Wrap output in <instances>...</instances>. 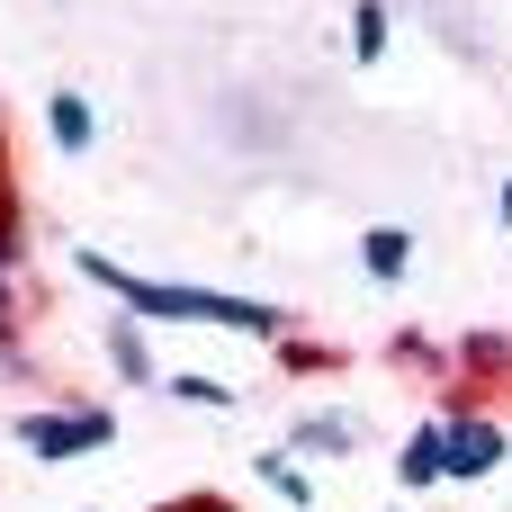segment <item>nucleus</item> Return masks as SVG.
I'll list each match as a JSON object with an SVG mask.
<instances>
[{"label": "nucleus", "instance_id": "nucleus-1", "mask_svg": "<svg viewBox=\"0 0 512 512\" xmlns=\"http://www.w3.org/2000/svg\"><path fill=\"white\" fill-rule=\"evenodd\" d=\"M72 270L90 279V288H108L135 324L153 315V324H225V333H252V342H297V315L288 306H270V297H234V288H189V279H144V270H126V261H108V252H72Z\"/></svg>", "mask_w": 512, "mask_h": 512}, {"label": "nucleus", "instance_id": "nucleus-2", "mask_svg": "<svg viewBox=\"0 0 512 512\" xmlns=\"http://www.w3.org/2000/svg\"><path fill=\"white\" fill-rule=\"evenodd\" d=\"M9 441H18L36 468H72V459H90V450L117 441V414H108V405H36V414L9 423Z\"/></svg>", "mask_w": 512, "mask_h": 512}, {"label": "nucleus", "instance_id": "nucleus-3", "mask_svg": "<svg viewBox=\"0 0 512 512\" xmlns=\"http://www.w3.org/2000/svg\"><path fill=\"white\" fill-rule=\"evenodd\" d=\"M396 486H414V495H423V486H450V423H441V414H432L423 432H405V450H396Z\"/></svg>", "mask_w": 512, "mask_h": 512}, {"label": "nucleus", "instance_id": "nucleus-4", "mask_svg": "<svg viewBox=\"0 0 512 512\" xmlns=\"http://www.w3.org/2000/svg\"><path fill=\"white\" fill-rule=\"evenodd\" d=\"M99 351H108V369H117L126 387H162V369H153V351H144V324H135V315H108V324H99Z\"/></svg>", "mask_w": 512, "mask_h": 512}, {"label": "nucleus", "instance_id": "nucleus-5", "mask_svg": "<svg viewBox=\"0 0 512 512\" xmlns=\"http://www.w3.org/2000/svg\"><path fill=\"white\" fill-rule=\"evenodd\" d=\"M288 450H297V459H351V450H360V423L333 414V405H324V414H297V423H288Z\"/></svg>", "mask_w": 512, "mask_h": 512}, {"label": "nucleus", "instance_id": "nucleus-6", "mask_svg": "<svg viewBox=\"0 0 512 512\" xmlns=\"http://www.w3.org/2000/svg\"><path fill=\"white\" fill-rule=\"evenodd\" d=\"M252 477H261V486H270L288 512H315V468H306L288 441H279V450H261V459H252Z\"/></svg>", "mask_w": 512, "mask_h": 512}, {"label": "nucleus", "instance_id": "nucleus-7", "mask_svg": "<svg viewBox=\"0 0 512 512\" xmlns=\"http://www.w3.org/2000/svg\"><path fill=\"white\" fill-rule=\"evenodd\" d=\"M45 135H54V153H90V144H99L90 99H81V90H54V99H45Z\"/></svg>", "mask_w": 512, "mask_h": 512}, {"label": "nucleus", "instance_id": "nucleus-8", "mask_svg": "<svg viewBox=\"0 0 512 512\" xmlns=\"http://www.w3.org/2000/svg\"><path fill=\"white\" fill-rule=\"evenodd\" d=\"M360 270H369L378 288H396V279L414 270V234H405V225H369V234H360Z\"/></svg>", "mask_w": 512, "mask_h": 512}, {"label": "nucleus", "instance_id": "nucleus-9", "mask_svg": "<svg viewBox=\"0 0 512 512\" xmlns=\"http://www.w3.org/2000/svg\"><path fill=\"white\" fill-rule=\"evenodd\" d=\"M162 396H171V405H198V414H225V405H234V387H225V378H207V369H171V378H162Z\"/></svg>", "mask_w": 512, "mask_h": 512}, {"label": "nucleus", "instance_id": "nucleus-10", "mask_svg": "<svg viewBox=\"0 0 512 512\" xmlns=\"http://www.w3.org/2000/svg\"><path fill=\"white\" fill-rule=\"evenodd\" d=\"M351 63H360V72L387 63V0H360V9H351Z\"/></svg>", "mask_w": 512, "mask_h": 512}, {"label": "nucleus", "instance_id": "nucleus-11", "mask_svg": "<svg viewBox=\"0 0 512 512\" xmlns=\"http://www.w3.org/2000/svg\"><path fill=\"white\" fill-rule=\"evenodd\" d=\"M450 360H459V378H495V369H512V333H468Z\"/></svg>", "mask_w": 512, "mask_h": 512}, {"label": "nucleus", "instance_id": "nucleus-12", "mask_svg": "<svg viewBox=\"0 0 512 512\" xmlns=\"http://www.w3.org/2000/svg\"><path fill=\"white\" fill-rule=\"evenodd\" d=\"M387 360H405V369H432V378H459V360H450L432 333H396V342H387Z\"/></svg>", "mask_w": 512, "mask_h": 512}, {"label": "nucleus", "instance_id": "nucleus-13", "mask_svg": "<svg viewBox=\"0 0 512 512\" xmlns=\"http://www.w3.org/2000/svg\"><path fill=\"white\" fill-rule=\"evenodd\" d=\"M18 261H9V243H0V360H18Z\"/></svg>", "mask_w": 512, "mask_h": 512}, {"label": "nucleus", "instance_id": "nucleus-14", "mask_svg": "<svg viewBox=\"0 0 512 512\" xmlns=\"http://www.w3.org/2000/svg\"><path fill=\"white\" fill-rule=\"evenodd\" d=\"M279 360H288V369H333V351H324V342H306V333H297V342H279Z\"/></svg>", "mask_w": 512, "mask_h": 512}, {"label": "nucleus", "instance_id": "nucleus-15", "mask_svg": "<svg viewBox=\"0 0 512 512\" xmlns=\"http://www.w3.org/2000/svg\"><path fill=\"white\" fill-rule=\"evenodd\" d=\"M162 512H234V504H216V495H189V504H162Z\"/></svg>", "mask_w": 512, "mask_h": 512}, {"label": "nucleus", "instance_id": "nucleus-16", "mask_svg": "<svg viewBox=\"0 0 512 512\" xmlns=\"http://www.w3.org/2000/svg\"><path fill=\"white\" fill-rule=\"evenodd\" d=\"M495 216H504V225H512V171H504V189H495Z\"/></svg>", "mask_w": 512, "mask_h": 512}, {"label": "nucleus", "instance_id": "nucleus-17", "mask_svg": "<svg viewBox=\"0 0 512 512\" xmlns=\"http://www.w3.org/2000/svg\"><path fill=\"white\" fill-rule=\"evenodd\" d=\"M0 180H9V126H0Z\"/></svg>", "mask_w": 512, "mask_h": 512}]
</instances>
